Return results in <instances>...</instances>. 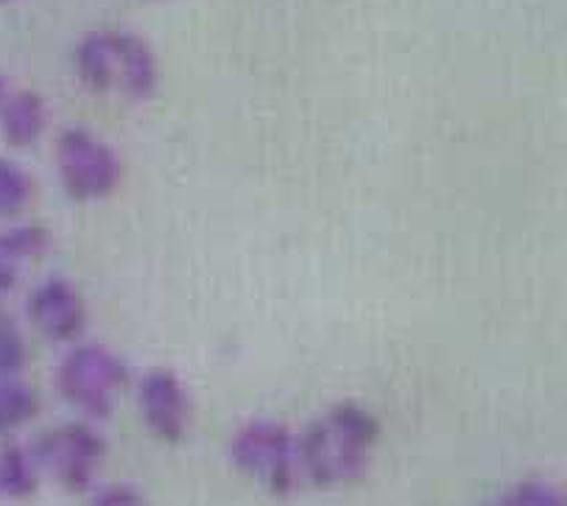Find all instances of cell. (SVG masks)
I'll return each mask as SVG.
<instances>
[{
    "mask_svg": "<svg viewBox=\"0 0 567 506\" xmlns=\"http://www.w3.org/2000/svg\"><path fill=\"white\" fill-rule=\"evenodd\" d=\"M381 423L361 403H336L299 434L302 478L319 489L361 484L372 467Z\"/></svg>",
    "mask_w": 567,
    "mask_h": 506,
    "instance_id": "1",
    "label": "cell"
},
{
    "mask_svg": "<svg viewBox=\"0 0 567 506\" xmlns=\"http://www.w3.org/2000/svg\"><path fill=\"white\" fill-rule=\"evenodd\" d=\"M76 76L87 93H121L132 104L154 99L159 90V60L141 34L126 29H95L73 51Z\"/></svg>",
    "mask_w": 567,
    "mask_h": 506,
    "instance_id": "2",
    "label": "cell"
},
{
    "mask_svg": "<svg viewBox=\"0 0 567 506\" xmlns=\"http://www.w3.org/2000/svg\"><path fill=\"white\" fill-rule=\"evenodd\" d=\"M132 381L130 364L101 342H79L59 361L56 395L87 423H104Z\"/></svg>",
    "mask_w": 567,
    "mask_h": 506,
    "instance_id": "3",
    "label": "cell"
},
{
    "mask_svg": "<svg viewBox=\"0 0 567 506\" xmlns=\"http://www.w3.org/2000/svg\"><path fill=\"white\" fill-rule=\"evenodd\" d=\"M229 459L244 476L255 478L275 498H293L302 487L299 434L280 420H249L229 440Z\"/></svg>",
    "mask_w": 567,
    "mask_h": 506,
    "instance_id": "4",
    "label": "cell"
},
{
    "mask_svg": "<svg viewBox=\"0 0 567 506\" xmlns=\"http://www.w3.org/2000/svg\"><path fill=\"white\" fill-rule=\"evenodd\" d=\"M29 447L40 471L48 473L62 493L87 495L99 484L106 459V440L95 423L71 420L48 428Z\"/></svg>",
    "mask_w": 567,
    "mask_h": 506,
    "instance_id": "5",
    "label": "cell"
},
{
    "mask_svg": "<svg viewBox=\"0 0 567 506\" xmlns=\"http://www.w3.org/2000/svg\"><path fill=\"white\" fill-rule=\"evenodd\" d=\"M59 185L73 202L110 199L123 183L121 154L84 126H71L56 141Z\"/></svg>",
    "mask_w": 567,
    "mask_h": 506,
    "instance_id": "6",
    "label": "cell"
},
{
    "mask_svg": "<svg viewBox=\"0 0 567 506\" xmlns=\"http://www.w3.org/2000/svg\"><path fill=\"white\" fill-rule=\"evenodd\" d=\"M25 317L42 339L51 344H65V348L82 342L90 322L82 291L62 275L45 277L31 289L25 300Z\"/></svg>",
    "mask_w": 567,
    "mask_h": 506,
    "instance_id": "7",
    "label": "cell"
},
{
    "mask_svg": "<svg viewBox=\"0 0 567 506\" xmlns=\"http://www.w3.org/2000/svg\"><path fill=\"white\" fill-rule=\"evenodd\" d=\"M137 409L148 434L168 445L185 440L194 423V401L185 381L165 366H154L137 378Z\"/></svg>",
    "mask_w": 567,
    "mask_h": 506,
    "instance_id": "8",
    "label": "cell"
},
{
    "mask_svg": "<svg viewBox=\"0 0 567 506\" xmlns=\"http://www.w3.org/2000/svg\"><path fill=\"white\" fill-rule=\"evenodd\" d=\"M51 126V106L37 90H12L0 101V137L12 148H31Z\"/></svg>",
    "mask_w": 567,
    "mask_h": 506,
    "instance_id": "9",
    "label": "cell"
},
{
    "mask_svg": "<svg viewBox=\"0 0 567 506\" xmlns=\"http://www.w3.org/2000/svg\"><path fill=\"white\" fill-rule=\"evenodd\" d=\"M51 247V230L40 224H18L0 230V300L18 289L20 271L45 258Z\"/></svg>",
    "mask_w": 567,
    "mask_h": 506,
    "instance_id": "10",
    "label": "cell"
},
{
    "mask_svg": "<svg viewBox=\"0 0 567 506\" xmlns=\"http://www.w3.org/2000/svg\"><path fill=\"white\" fill-rule=\"evenodd\" d=\"M42 471L29 445L7 442L0 447V498L29 500L40 489Z\"/></svg>",
    "mask_w": 567,
    "mask_h": 506,
    "instance_id": "11",
    "label": "cell"
},
{
    "mask_svg": "<svg viewBox=\"0 0 567 506\" xmlns=\"http://www.w3.org/2000/svg\"><path fill=\"white\" fill-rule=\"evenodd\" d=\"M40 414V395L20 375L0 378V440L25 428Z\"/></svg>",
    "mask_w": 567,
    "mask_h": 506,
    "instance_id": "12",
    "label": "cell"
},
{
    "mask_svg": "<svg viewBox=\"0 0 567 506\" xmlns=\"http://www.w3.org/2000/svg\"><path fill=\"white\" fill-rule=\"evenodd\" d=\"M34 177L23 165L9 157H0V221L20 216L34 199Z\"/></svg>",
    "mask_w": 567,
    "mask_h": 506,
    "instance_id": "13",
    "label": "cell"
},
{
    "mask_svg": "<svg viewBox=\"0 0 567 506\" xmlns=\"http://www.w3.org/2000/svg\"><path fill=\"white\" fill-rule=\"evenodd\" d=\"M29 364V344L14 313L0 302V378L20 375Z\"/></svg>",
    "mask_w": 567,
    "mask_h": 506,
    "instance_id": "14",
    "label": "cell"
},
{
    "mask_svg": "<svg viewBox=\"0 0 567 506\" xmlns=\"http://www.w3.org/2000/svg\"><path fill=\"white\" fill-rule=\"evenodd\" d=\"M501 500L503 506H567V493L548 482L528 478L512 487Z\"/></svg>",
    "mask_w": 567,
    "mask_h": 506,
    "instance_id": "15",
    "label": "cell"
},
{
    "mask_svg": "<svg viewBox=\"0 0 567 506\" xmlns=\"http://www.w3.org/2000/svg\"><path fill=\"white\" fill-rule=\"evenodd\" d=\"M87 506H148L146 495L135 487V484H110V487H101L99 493H93Z\"/></svg>",
    "mask_w": 567,
    "mask_h": 506,
    "instance_id": "16",
    "label": "cell"
},
{
    "mask_svg": "<svg viewBox=\"0 0 567 506\" xmlns=\"http://www.w3.org/2000/svg\"><path fill=\"white\" fill-rule=\"evenodd\" d=\"M12 93V84H9V76L3 71H0V101L7 99V95Z\"/></svg>",
    "mask_w": 567,
    "mask_h": 506,
    "instance_id": "17",
    "label": "cell"
},
{
    "mask_svg": "<svg viewBox=\"0 0 567 506\" xmlns=\"http://www.w3.org/2000/svg\"><path fill=\"white\" fill-rule=\"evenodd\" d=\"M489 506H503V500H501V498H497V500H495V504H489Z\"/></svg>",
    "mask_w": 567,
    "mask_h": 506,
    "instance_id": "18",
    "label": "cell"
},
{
    "mask_svg": "<svg viewBox=\"0 0 567 506\" xmlns=\"http://www.w3.org/2000/svg\"><path fill=\"white\" fill-rule=\"evenodd\" d=\"M3 3H12V0H0V7H3Z\"/></svg>",
    "mask_w": 567,
    "mask_h": 506,
    "instance_id": "19",
    "label": "cell"
}]
</instances>
